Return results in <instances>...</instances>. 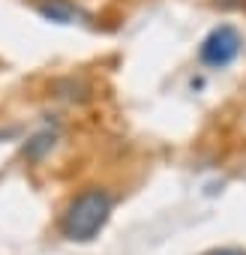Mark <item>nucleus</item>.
Instances as JSON below:
<instances>
[{
  "instance_id": "nucleus-1",
  "label": "nucleus",
  "mask_w": 246,
  "mask_h": 255,
  "mask_svg": "<svg viewBox=\"0 0 246 255\" xmlns=\"http://www.w3.org/2000/svg\"><path fill=\"white\" fill-rule=\"evenodd\" d=\"M111 210H114L111 189H105V186H84V189H78L66 201V207L60 213V222H57L60 237H66L69 243H90V240H96L105 231V225L111 219Z\"/></svg>"
},
{
  "instance_id": "nucleus-2",
  "label": "nucleus",
  "mask_w": 246,
  "mask_h": 255,
  "mask_svg": "<svg viewBox=\"0 0 246 255\" xmlns=\"http://www.w3.org/2000/svg\"><path fill=\"white\" fill-rule=\"evenodd\" d=\"M240 51H243V36H240V30H237L234 24H219V27H213V30L201 39V45H198V60H201V66H207V69H225V66H231V63L240 57Z\"/></svg>"
},
{
  "instance_id": "nucleus-3",
  "label": "nucleus",
  "mask_w": 246,
  "mask_h": 255,
  "mask_svg": "<svg viewBox=\"0 0 246 255\" xmlns=\"http://www.w3.org/2000/svg\"><path fill=\"white\" fill-rule=\"evenodd\" d=\"M33 6L51 24H78V21L87 18V12L75 3V0H36Z\"/></svg>"
},
{
  "instance_id": "nucleus-4",
  "label": "nucleus",
  "mask_w": 246,
  "mask_h": 255,
  "mask_svg": "<svg viewBox=\"0 0 246 255\" xmlns=\"http://www.w3.org/2000/svg\"><path fill=\"white\" fill-rule=\"evenodd\" d=\"M54 144H57V129H39L21 144V156L27 162H42L54 150Z\"/></svg>"
},
{
  "instance_id": "nucleus-5",
  "label": "nucleus",
  "mask_w": 246,
  "mask_h": 255,
  "mask_svg": "<svg viewBox=\"0 0 246 255\" xmlns=\"http://www.w3.org/2000/svg\"><path fill=\"white\" fill-rule=\"evenodd\" d=\"M51 93L66 99V102H87L90 99V84L84 78H75V75H66V78H57L51 81Z\"/></svg>"
},
{
  "instance_id": "nucleus-6",
  "label": "nucleus",
  "mask_w": 246,
  "mask_h": 255,
  "mask_svg": "<svg viewBox=\"0 0 246 255\" xmlns=\"http://www.w3.org/2000/svg\"><path fill=\"white\" fill-rule=\"evenodd\" d=\"M204 255H246V249H240V246H216V249H207Z\"/></svg>"
}]
</instances>
